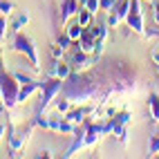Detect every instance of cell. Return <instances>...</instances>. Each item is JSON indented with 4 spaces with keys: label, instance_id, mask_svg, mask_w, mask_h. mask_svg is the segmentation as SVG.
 Listing matches in <instances>:
<instances>
[{
    "label": "cell",
    "instance_id": "cell-1",
    "mask_svg": "<svg viewBox=\"0 0 159 159\" xmlns=\"http://www.w3.org/2000/svg\"><path fill=\"white\" fill-rule=\"evenodd\" d=\"M11 52H18V54H25L29 65L34 67V72H40V61H38V49H36V43L31 40L29 36H25L23 31L14 34V40H11Z\"/></svg>",
    "mask_w": 159,
    "mask_h": 159
},
{
    "label": "cell",
    "instance_id": "cell-2",
    "mask_svg": "<svg viewBox=\"0 0 159 159\" xmlns=\"http://www.w3.org/2000/svg\"><path fill=\"white\" fill-rule=\"evenodd\" d=\"M0 88H2V101L5 108H16L18 105V92H20V83L16 79L14 72H7L5 65L0 67Z\"/></svg>",
    "mask_w": 159,
    "mask_h": 159
},
{
    "label": "cell",
    "instance_id": "cell-3",
    "mask_svg": "<svg viewBox=\"0 0 159 159\" xmlns=\"http://www.w3.org/2000/svg\"><path fill=\"white\" fill-rule=\"evenodd\" d=\"M34 128L36 125L29 121V125L27 128H23V130H16L14 125H9V130H7V143H9V155L11 157H18L20 155V150L27 146V141H29V137H31V132H34Z\"/></svg>",
    "mask_w": 159,
    "mask_h": 159
},
{
    "label": "cell",
    "instance_id": "cell-4",
    "mask_svg": "<svg viewBox=\"0 0 159 159\" xmlns=\"http://www.w3.org/2000/svg\"><path fill=\"white\" fill-rule=\"evenodd\" d=\"M61 92H63V81H61V79L45 76V81L40 83V103H38L36 112H45V110H47V105L54 101Z\"/></svg>",
    "mask_w": 159,
    "mask_h": 159
},
{
    "label": "cell",
    "instance_id": "cell-5",
    "mask_svg": "<svg viewBox=\"0 0 159 159\" xmlns=\"http://www.w3.org/2000/svg\"><path fill=\"white\" fill-rule=\"evenodd\" d=\"M97 56L94 54H85V52H81L79 47H74V52L70 54V58H67V63L72 65V72H85V70H90L92 65H97Z\"/></svg>",
    "mask_w": 159,
    "mask_h": 159
},
{
    "label": "cell",
    "instance_id": "cell-6",
    "mask_svg": "<svg viewBox=\"0 0 159 159\" xmlns=\"http://www.w3.org/2000/svg\"><path fill=\"white\" fill-rule=\"evenodd\" d=\"M125 23H128V27H130L132 31H137V34H141V36H143L146 25H143L141 0H130V14H128V18H125Z\"/></svg>",
    "mask_w": 159,
    "mask_h": 159
},
{
    "label": "cell",
    "instance_id": "cell-7",
    "mask_svg": "<svg viewBox=\"0 0 159 159\" xmlns=\"http://www.w3.org/2000/svg\"><path fill=\"white\" fill-rule=\"evenodd\" d=\"M94 112H97V105H83V108H72L70 112H65L63 116H65L67 121H72L74 125H81L88 116H94Z\"/></svg>",
    "mask_w": 159,
    "mask_h": 159
},
{
    "label": "cell",
    "instance_id": "cell-8",
    "mask_svg": "<svg viewBox=\"0 0 159 159\" xmlns=\"http://www.w3.org/2000/svg\"><path fill=\"white\" fill-rule=\"evenodd\" d=\"M79 9H81L79 0H63V5H61V27H65L70 23V18H74L79 14Z\"/></svg>",
    "mask_w": 159,
    "mask_h": 159
},
{
    "label": "cell",
    "instance_id": "cell-9",
    "mask_svg": "<svg viewBox=\"0 0 159 159\" xmlns=\"http://www.w3.org/2000/svg\"><path fill=\"white\" fill-rule=\"evenodd\" d=\"M40 83L43 81H36V79H31V81H27V83H20V92H18V103H25L34 92H38L40 90Z\"/></svg>",
    "mask_w": 159,
    "mask_h": 159
},
{
    "label": "cell",
    "instance_id": "cell-10",
    "mask_svg": "<svg viewBox=\"0 0 159 159\" xmlns=\"http://www.w3.org/2000/svg\"><path fill=\"white\" fill-rule=\"evenodd\" d=\"M29 11H27V9H25V11H18L16 14V18H14V23L11 25H9V29H11L14 31V34H18V31H23L27 25H29Z\"/></svg>",
    "mask_w": 159,
    "mask_h": 159
},
{
    "label": "cell",
    "instance_id": "cell-11",
    "mask_svg": "<svg viewBox=\"0 0 159 159\" xmlns=\"http://www.w3.org/2000/svg\"><path fill=\"white\" fill-rule=\"evenodd\" d=\"M83 31H85V27H83V25H79V20H76V23H70V25H65V34H67V38L72 40V43H76V40L83 36Z\"/></svg>",
    "mask_w": 159,
    "mask_h": 159
},
{
    "label": "cell",
    "instance_id": "cell-12",
    "mask_svg": "<svg viewBox=\"0 0 159 159\" xmlns=\"http://www.w3.org/2000/svg\"><path fill=\"white\" fill-rule=\"evenodd\" d=\"M148 108H150L152 121L159 123V94H150V97H148Z\"/></svg>",
    "mask_w": 159,
    "mask_h": 159
},
{
    "label": "cell",
    "instance_id": "cell-13",
    "mask_svg": "<svg viewBox=\"0 0 159 159\" xmlns=\"http://www.w3.org/2000/svg\"><path fill=\"white\" fill-rule=\"evenodd\" d=\"M54 108H56V112H58V114H65V112H70V110H72V101H70L67 97H58V99H56V103H54Z\"/></svg>",
    "mask_w": 159,
    "mask_h": 159
},
{
    "label": "cell",
    "instance_id": "cell-14",
    "mask_svg": "<svg viewBox=\"0 0 159 159\" xmlns=\"http://www.w3.org/2000/svg\"><path fill=\"white\" fill-rule=\"evenodd\" d=\"M92 11H90V9H85V7H81L79 9V14H76V20H79V25H83V27H88L90 23H92Z\"/></svg>",
    "mask_w": 159,
    "mask_h": 159
},
{
    "label": "cell",
    "instance_id": "cell-15",
    "mask_svg": "<svg viewBox=\"0 0 159 159\" xmlns=\"http://www.w3.org/2000/svg\"><path fill=\"white\" fill-rule=\"evenodd\" d=\"M112 121L123 123V125H130V121H132V112H130V110H119V112L112 116Z\"/></svg>",
    "mask_w": 159,
    "mask_h": 159
},
{
    "label": "cell",
    "instance_id": "cell-16",
    "mask_svg": "<svg viewBox=\"0 0 159 159\" xmlns=\"http://www.w3.org/2000/svg\"><path fill=\"white\" fill-rule=\"evenodd\" d=\"M49 54H52V58H54V61H63V58H65V47H63L61 43H52Z\"/></svg>",
    "mask_w": 159,
    "mask_h": 159
},
{
    "label": "cell",
    "instance_id": "cell-17",
    "mask_svg": "<svg viewBox=\"0 0 159 159\" xmlns=\"http://www.w3.org/2000/svg\"><path fill=\"white\" fill-rule=\"evenodd\" d=\"M148 152H150L152 157H157L159 152V125L155 123V134H152V139H150V148H148Z\"/></svg>",
    "mask_w": 159,
    "mask_h": 159
},
{
    "label": "cell",
    "instance_id": "cell-18",
    "mask_svg": "<svg viewBox=\"0 0 159 159\" xmlns=\"http://www.w3.org/2000/svg\"><path fill=\"white\" fill-rule=\"evenodd\" d=\"M0 11H2V16H11L14 11H16V5L11 2V0H0Z\"/></svg>",
    "mask_w": 159,
    "mask_h": 159
},
{
    "label": "cell",
    "instance_id": "cell-19",
    "mask_svg": "<svg viewBox=\"0 0 159 159\" xmlns=\"http://www.w3.org/2000/svg\"><path fill=\"white\" fill-rule=\"evenodd\" d=\"M119 23H121V18L116 16L114 9H112V11H108V27H110V29H116V27H119Z\"/></svg>",
    "mask_w": 159,
    "mask_h": 159
},
{
    "label": "cell",
    "instance_id": "cell-20",
    "mask_svg": "<svg viewBox=\"0 0 159 159\" xmlns=\"http://www.w3.org/2000/svg\"><path fill=\"white\" fill-rule=\"evenodd\" d=\"M79 2H81V7L90 9L92 14H97V11H99V0H79Z\"/></svg>",
    "mask_w": 159,
    "mask_h": 159
},
{
    "label": "cell",
    "instance_id": "cell-21",
    "mask_svg": "<svg viewBox=\"0 0 159 159\" xmlns=\"http://www.w3.org/2000/svg\"><path fill=\"white\" fill-rule=\"evenodd\" d=\"M114 2H116V0H99V11H103V14L112 11V9H114Z\"/></svg>",
    "mask_w": 159,
    "mask_h": 159
},
{
    "label": "cell",
    "instance_id": "cell-22",
    "mask_svg": "<svg viewBox=\"0 0 159 159\" xmlns=\"http://www.w3.org/2000/svg\"><path fill=\"white\" fill-rule=\"evenodd\" d=\"M150 5H152V23L159 27V0H152Z\"/></svg>",
    "mask_w": 159,
    "mask_h": 159
},
{
    "label": "cell",
    "instance_id": "cell-23",
    "mask_svg": "<svg viewBox=\"0 0 159 159\" xmlns=\"http://www.w3.org/2000/svg\"><path fill=\"white\" fill-rule=\"evenodd\" d=\"M7 16H2V18H0V43H2V40H5V36H7Z\"/></svg>",
    "mask_w": 159,
    "mask_h": 159
},
{
    "label": "cell",
    "instance_id": "cell-24",
    "mask_svg": "<svg viewBox=\"0 0 159 159\" xmlns=\"http://www.w3.org/2000/svg\"><path fill=\"white\" fill-rule=\"evenodd\" d=\"M56 43H61L63 47H65V49H67V47L72 45V40L67 38V34H63V36H58V40H56Z\"/></svg>",
    "mask_w": 159,
    "mask_h": 159
},
{
    "label": "cell",
    "instance_id": "cell-25",
    "mask_svg": "<svg viewBox=\"0 0 159 159\" xmlns=\"http://www.w3.org/2000/svg\"><path fill=\"white\" fill-rule=\"evenodd\" d=\"M150 61L155 63V65H159V45H155V49L150 52Z\"/></svg>",
    "mask_w": 159,
    "mask_h": 159
},
{
    "label": "cell",
    "instance_id": "cell-26",
    "mask_svg": "<svg viewBox=\"0 0 159 159\" xmlns=\"http://www.w3.org/2000/svg\"><path fill=\"white\" fill-rule=\"evenodd\" d=\"M40 157H54V155H52V150H40Z\"/></svg>",
    "mask_w": 159,
    "mask_h": 159
},
{
    "label": "cell",
    "instance_id": "cell-27",
    "mask_svg": "<svg viewBox=\"0 0 159 159\" xmlns=\"http://www.w3.org/2000/svg\"><path fill=\"white\" fill-rule=\"evenodd\" d=\"M2 134H5V125H0V141H2Z\"/></svg>",
    "mask_w": 159,
    "mask_h": 159
},
{
    "label": "cell",
    "instance_id": "cell-28",
    "mask_svg": "<svg viewBox=\"0 0 159 159\" xmlns=\"http://www.w3.org/2000/svg\"><path fill=\"white\" fill-rule=\"evenodd\" d=\"M146 2H152V0H146Z\"/></svg>",
    "mask_w": 159,
    "mask_h": 159
},
{
    "label": "cell",
    "instance_id": "cell-29",
    "mask_svg": "<svg viewBox=\"0 0 159 159\" xmlns=\"http://www.w3.org/2000/svg\"><path fill=\"white\" fill-rule=\"evenodd\" d=\"M0 18H2V11H0Z\"/></svg>",
    "mask_w": 159,
    "mask_h": 159
}]
</instances>
